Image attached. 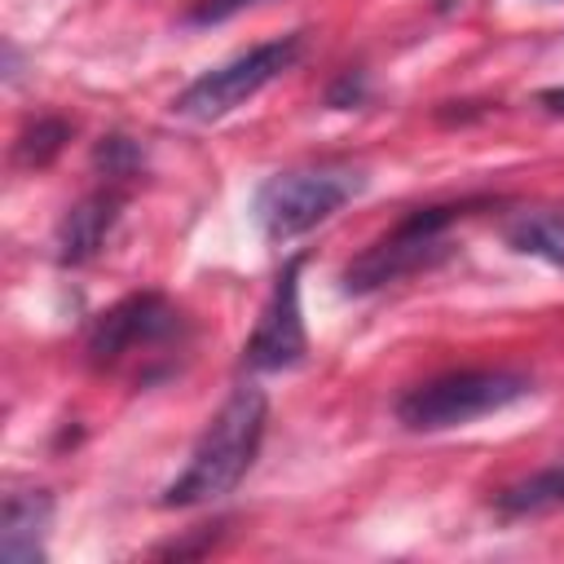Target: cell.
<instances>
[{"label":"cell","instance_id":"6da1fadb","mask_svg":"<svg viewBox=\"0 0 564 564\" xmlns=\"http://www.w3.org/2000/svg\"><path fill=\"white\" fill-rule=\"evenodd\" d=\"M264 423H269V401L260 388L242 383L229 392V401L212 414V423L203 427L185 471L163 489V507H198V502H216L225 498L247 467L256 463V449L264 441Z\"/></svg>","mask_w":564,"mask_h":564},{"label":"cell","instance_id":"7a4b0ae2","mask_svg":"<svg viewBox=\"0 0 564 564\" xmlns=\"http://www.w3.org/2000/svg\"><path fill=\"white\" fill-rule=\"evenodd\" d=\"M533 383L520 370H449L427 383H414L397 401V423L410 432H445L471 419L498 414L520 401Z\"/></svg>","mask_w":564,"mask_h":564},{"label":"cell","instance_id":"3957f363","mask_svg":"<svg viewBox=\"0 0 564 564\" xmlns=\"http://www.w3.org/2000/svg\"><path fill=\"white\" fill-rule=\"evenodd\" d=\"M366 185V176L348 163H308V167H291L278 172L260 185L256 194V220L264 229V238L286 242L308 234L313 225L330 220L348 198H357Z\"/></svg>","mask_w":564,"mask_h":564},{"label":"cell","instance_id":"277c9868","mask_svg":"<svg viewBox=\"0 0 564 564\" xmlns=\"http://www.w3.org/2000/svg\"><path fill=\"white\" fill-rule=\"evenodd\" d=\"M304 53V35H282V40H264L220 66H212L207 75H198L176 101L172 110L185 115V119H198V123H212L229 110H238L247 97H256L264 84H273L282 70L295 66V57Z\"/></svg>","mask_w":564,"mask_h":564},{"label":"cell","instance_id":"5b68a950","mask_svg":"<svg viewBox=\"0 0 564 564\" xmlns=\"http://www.w3.org/2000/svg\"><path fill=\"white\" fill-rule=\"evenodd\" d=\"M458 216H463V207H419V212H410L401 225H392L383 238H375L357 260H348L344 291L366 295V291H379V286H388L405 273L427 269L432 260H441L449 251L445 229Z\"/></svg>","mask_w":564,"mask_h":564},{"label":"cell","instance_id":"8992f818","mask_svg":"<svg viewBox=\"0 0 564 564\" xmlns=\"http://www.w3.org/2000/svg\"><path fill=\"white\" fill-rule=\"evenodd\" d=\"M176 335H181V313L163 295L141 291V295H128V300L110 304L93 322V330H88V361H93V370H115L132 352L163 348Z\"/></svg>","mask_w":564,"mask_h":564},{"label":"cell","instance_id":"52a82bcc","mask_svg":"<svg viewBox=\"0 0 564 564\" xmlns=\"http://www.w3.org/2000/svg\"><path fill=\"white\" fill-rule=\"evenodd\" d=\"M300 264L304 260H291L278 282H273V295L242 348V366L247 370H291L304 361L308 352V335H304V313H300Z\"/></svg>","mask_w":564,"mask_h":564},{"label":"cell","instance_id":"ba28073f","mask_svg":"<svg viewBox=\"0 0 564 564\" xmlns=\"http://www.w3.org/2000/svg\"><path fill=\"white\" fill-rule=\"evenodd\" d=\"M119 207H123V198L115 189H97L84 203H75L57 225V260L62 264H88L106 247V238L119 220Z\"/></svg>","mask_w":564,"mask_h":564},{"label":"cell","instance_id":"9c48e42d","mask_svg":"<svg viewBox=\"0 0 564 564\" xmlns=\"http://www.w3.org/2000/svg\"><path fill=\"white\" fill-rule=\"evenodd\" d=\"M48 520H53V502L44 489H22L4 498V516H0V551L9 564H35L44 560V538H48Z\"/></svg>","mask_w":564,"mask_h":564},{"label":"cell","instance_id":"30bf717a","mask_svg":"<svg viewBox=\"0 0 564 564\" xmlns=\"http://www.w3.org/2000/svg\"><path fill=\"white\" fill-rule=\"evenodd\" d=\"M560 507H564V463H551V467L507 485L494 498V511L507 516V520H529V516H546V511H560Z\"/></svg>","mask_w":564,"mask_h":564},{"label":"cell","instance_id":"8fae6325","mask_svg":"<svg viewBox=\"0 0 564 564\" xmlns=\"http://www.w3.org/2000/svg\"><path fill=\"white\" fill-rule=\"evenodd\" d=\"M507 242L520 256H538L555 269H564V212L555 207H538V212H520L507 220Z\"/></svg>","mask_w":564,"mask_h":564},{"label":"cell","instance_id":"7c38bea8","mask_svg":"<svg viewBox=\"0 0 564 564\" xmlns=\"http://www.w3.org/2000/svg\"><path fill=\"white\" fill-rule=\"evenodd\" d=\"M66 137H70V123H66V119H35V123L18 137V159H22L26 167H44V163L66 145Z\"/></svg>","mask_w":564,"mask_h":564},{"label":"cell","instance_id":"4fadbf2b","mask_svg":"<svg viewBox=\"0 0 564 564\" xmlns=\"http://www.w3.org/2000/svg\"><path fill=\"white\" fill-rule=\"evenodd\" d=\"M247 4H256V0H194L185 18H189L194 26H207V22H225V18H234V13L247 9Z\"/></svg>","mask_w":564,"mask_h":564},{"label":"cell","instance_id":"5bb4252c","mask_svg":"<svg viewBox=\"0 0 564 564\" xmlns=\"http://www.w3.org/2000/svg\"><path fill=\"white\" fill-rule=\"evenodd\" d=\"M538 101H542V106H546L551 115H564V88H546V93H542Z\"/></svg>","mask_w":564,"mask_h":564}]
</instances>
